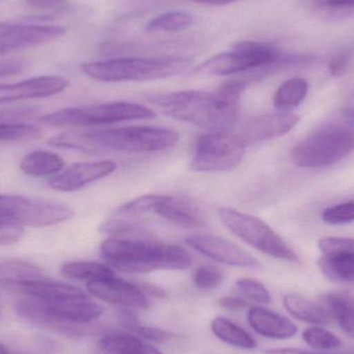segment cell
I'll use <instances>...</instances> for the list:
<instances>
[{
  "mask_svg": "<svg viewBox=\"0 0 354 354\" xmlns=\"http://www.w3.org/2000/svg\"><path fill=\"white\" fill-rule=\"evenodd\" d=\"M39 266L22 260H4L0 261V284L16 281L41 278Z\"/></svg>",
  "mask_w": 354,
  "mask_h": 354,
  "instance_id": "obj_29",
  "label": "cell"
},
{
  "mask_svg": "<svg viewBox=\"0 0 354 354\" xmlns=\"http://www.w3.org/2000/svg\"><path fill=\"white\" fill-rule=\"evenodd\" d=\"M218 305L229 311H239L247 307L248 303L241 297H224L218 301Z\"/></svg>",
  "mask_w": 354,
  "mask_h": 354,
  "instance_id": "obj_44",
  "label": "cell"
},
{
  "mask_svg": "<svg viewBox=\"0 0 354 354\" xmlns=\"http://www.w3.org/2000/svg\"><path fill=\"white\" fill-rule=\"evenodd\" d=\"M178 133L159 127H124L66 131L50 139L56 149L84 153H155L174 147Z\"/></svg>",
  "mask_w": 354,
  "mask_h": 354,
  "instance_id": "obj_1",
  "label": "cell"
},
{
  "mask_svg": "<svg viewBox=\"0 0 354 354\" xmlns=\"http://www.w3.org/2000/svg\"><path fill=\"white\" fill-rule=\"evenodd\" d=\"M245 145L231 131H210L197 139L191 166L199 172L234 169L245 157Z\"/></svg>",
  "mask_w": 354,
  "mask_h": 354,
  "instance_id": "obj_10",
  "label": "cell"
},
{
  "mask_svg": "<svg viewBox=\"0 0 354 354\" xmlns=\"http://www.w3.org/2000/svg\"><path fill=\"white\" fill-rule=\"evenodd\" d=\"M62 274L71 280L87 281V283L115 276L109 266L93 261L68 262L62 266Z\"/></svg>",
  "mask_w": 354,
  "mask_h": 354,
  "instance_id": "obj_27",
  "label": "cell"
},
{
  "mask_svg": "<svg viewBox=\"0 0 354 354\" xmlns=\"http://www.w3.org/2000/svg\"><path fill=\"white\" fill-rule=\"evenodd\" d=\"M24 68V64L19 60H8L0 62V78L1 77L10 76V75L19 74Z\"/></svg>",
  "mask_w": 354,
  "mask_h": 354,
  "instance_id": "obj_43",
  "label": "cell"
},
{
  "mask_svg": "<svg viewBox=\"0 0 354 354\" xmlns=\"http://www.w3.org/2000/svg\"><path fill=\"white\" fill-rule=\"evenodd\" d=\"M101 254L110 266L129 274L183 270L192 266L185 249L158 241L151 234L110 237L102 243Z\"/></svg>",
  "mask_w": 354,
  "mask_h": 354,
  "instance_id": "obj_2",
  "label": "cell"
},
{
  "mask_svg": "<svg viewBox=\"0 0 354 354\" xmlns=\"http://www.w3.org/2000/svg\"><path fill=\"white\" fill-rule=\"evenodd\" d=\"M39 110L35 107H12L0 109V124H24L37 118Z\"/></svg>",
  "mask_w": 354,
  "mask_h": 354,
  "instance_id": "obj_36",
  "label": "cell"
},
{
  "mask_svg": "<svg viewBox=\"0 0 354 354\" xmlns=\"http://www.w3.org/2000/svg\"><path fill=\"white\" fill-rule=\"evenodd\" d=\"M353 151V131L344 127H330L297 143L290 158L297 167L324 168L338 163Z\"/></svg>",
  "mask_w": 354,
  "mask_h": 354,
  "instance_id": "obj_7",
  "label": "cell"
},
{
  "mask_svg": "<svg viewBox=\"0 0 354 354\" xmlns=\"http://www.w3.org/2000/svg\"><path fill=\"white\" fill-rule=\"evenodd\" d=\"M210 328L216 338L231 346L245 351H252L257 347L255 339L249 333L222 316L212 320Z\"/></svg>",
  "mask_w": 354,
  "mask_h": 354,
  "instance_id": "obj_24",
  "label": "cell"
},
{
  "mask_svg": "<svg viewBox=\"0 0 354 354\" xmlns=\"http://www.w3.org/2000/svg\"><path fill=\"white\" fill-rule=\"evenodd\" d=\"M351 53L349 51H343L335 55L330 62V72L333 76H341L344 74L348 68L351 62Z\"/></svg>",
  "mask_w": 354,
  "mask_h": 354,
  "instance_id": "obj_40",
  "label": "cell"
},
{
  "mask_svg": "<svg viewBox=\"0 0 354 354\" xmlns=\"http://www.w3.org/2000/svg\"><path fill=\"white\" fill-rule=\"evenodd\" d=\"M70 84L60 76H41L12 84L0 85V104L23 100L41 99L62 93Z\"/></svg>",
  "mask_w": 354,
  "mask_h": 354,
  "instance_id": "obj_16",
  "label": "cell"
},
{
  "mask_svg": "<svg viewBox=\"0 0 354 354\" xmlns=\"http://www.w3.org/2000/svg\"><path fill=\"white\" fill-rule=\"evenodd\" d=\"M155 212L177 226L185 228H199L206 225V218L199 206L185 198L170 196Z\"/></svg>",
  "mask_w": 354,
  "mask_h": 354,
  "instance_id": "obj_19",
  "label": "cell"
},
{
  "mask_svg": "<svg viewBox=\"0 0 354 354\" xmlns=\"http://www.w3.org/2000/svg\"><path fill=\"white\" fill-rule=\"evenodd\" d=\"M218 214L226 228L248 245L277 259L299 263V256L261 218L227 206L218 208Z\"/></svg>",
  "mask_w": 354,
  "mask_h": 354,
  "instance_id": "obj_8",
  "label": "cell"
},
{
  "mask_svg": "<svg viewBox=\"0 0 354 354\" xmlns=\"http://www.w3.org/2000/svg\"><path fill=\"white\" fill-rule=\"evenodd\" d=\"M97 348L106 354H163L151 345L127 333H114L100 339Z\"/></svg>",
  "mask_w": 354,
  "mask_h": 354,
  "instance_id": "obj_20",
  "label": "cell"
},
{
  "mask_svg": "<svg viewBox=\"0 0 354 354\" xmlns=\"http://www.w3.org/2000/svg\"><path fill=\"white\" fill-rule=\"evenodd\" d=\"M224 279L222 270L214 266H201L194 272L193 282L201 290H210L220 286Z\"/></svg>",
  "mask_w": 354,
  "mask_h": 354,
  "instance_id": "obj_33",
  "label": "cell"
},
{
  "mask_svg": "<svg viewBox=\"0 0 354 354\" xmlns=\"http://www.w3.org/2000/svg\"><path fill=\"white\" fill-rule=\"evenodd\" d=\"M192 64L193 60L185 56L120 57L85 62L81 64V70L93 80L101 82H141L176 76Z\"/></svg>",
  "mask_w": 354,
  "mask_h": 354,
  "instance_id": "obj_4",
  "label": "cell"
},
{
  "mask_svg": "<svg viewBox=\"0 0 354 354\" xmlns=\"http://www.w3.org/2000/svg\"><path fill=\"white\" fill-rule=\"evenodd\" d=\"M283 304L287 312L301 322L324 326L330 320V315L326 309L301 295L293 293L285 295Z\"/></svg>",
  "mask_w": 354,
  "mask_h": 354,
  "instance_id": "obj_23",
  "label": "cell"
},
{
  "mask_svg": "<svg viewBox=\"0 0 354 354\" xmlns=\"http://www.w3.org/2000/svg\"><path fill=\"white\" fill-rule=\"evenodd\" d=\"M153 110L131 102H109L83 107L66 108L39 118V124L56 128H89L129 120H151Z\"/></svg>",
  "mask_w": 354,
  "mask_h": 354,
  "instance_id": "obj_6",
  "label": "cell"
},
{
  "mask_svg": "<svg viewBox=\"0 0 354 354\" xmlns=\"http://www.w3.org/2000/svg\"><path fill=\"white\" fill-rule=\"evenodd\" d=\"M118 165L111 161L77 163L50 179L49 187L58 192H75L100 180L115 171Z\"/></svg>",
  "mask_w": 354,
  "mask_h": 354,
  "instance_id": "obj_15",
  "label": "cell"
},
{
  "mask_svg": "<svg viewBox=\"0 0 354 354\" xmlns=\"http://www.w3.org/2000/svg\"><path fill=\"white\" fill-rule=\"evenodd\" d=\"M1 285L20 291L26 297L45 301L56 299H77L87 297L78 287L66 283L53 282V281L30 279V280L16 281V282L1 283Z\"/></svg>",
  "mask_w": 354,
  "mask_h": 354,
  "instance_id": "obj_18",
  "label": "cell"
},
{
  "mask_svg": "<svg viewBox=\"0 0 354 354\" xmlns=\"http://www.w3.org/2000/svg\"><path fill=\"white\" fill-rule=\"evenodd\" d=\"M22 226L14 223L0 222V245H12L22 237Z\"/></svg>",
  "mask_w": 354,
  "mask_h": 354,
  "instance_id": "obj_39",
  "label": "cell"
},
{
  "mask_svg": "<svg viewBox=\"0 0 354 354\" xmlns=\"http://www.w3.org/2000/svg\"><path fill=\"white\" fill-rule=\"evenodd\" d=\"M322 254L354 253V239L324 237L318 243Z\"/></svg>",
  "mask_w": 354,
  "mask_h": 354,
  "instance_id": "obj_37",
  "label": "cell"
},
{
  "mask_svg": "<svg viewBox=\"0 0 354 354\" xmlns=\"http://www.w3.org/2000/svg\"><path fill=\"white\" fill-rule=\"evenodd\" d=\"M318 8L328 10H349L354 8V0H316Z\"/></svg>",
  "mask_w": 354,
  "mask_h": 354,
  "instance_id": "obj_42",
  "label": "cell"
},
{
  "mask_svg": "<svg viewBox=\"0 0 354 354\" xmlns=\"http://www.w3.org/2000/svg\"><path fill=\"white\" fill-rule=\"evenodd\" d=\"M193 22V15L189 12L172 10L151 19L145 29L151 32H179L191 27Z\"/></svg>",
  "mask_w": 354,
  "mask_h": 354,
  "instance_id": "obj_28",
  "label": "cell"
},
{
  "mask_svg": "<svg viewBox=\"0 0 354 354\" xmlns=\"http://www.w3.org/2000/svg\"><path fill=\"white\" fill-rule=\"evenodd\" d=\"M0 316H1V307H0Z\"/></svg>",
  "mask_w": 354,
  "mask_h": 354,
  "instance_id": "obj_49",
  "label": "cell"
},
{
  "mask_svg": "<svg viewBox=\"0 0 354 354\" xmlns=\"http://www.w3.org/2000/svg\"><path fill=\"white\" fill-rule=\"evenodd\" d=\"M106 354V353H105Z\"/></svg>",
  "mask_w": 354,
  "mask_h": 354,
  "instance_id": "obj_50",
  "label": "cell"
},
{
  "mask_svg": "<svg viewBox=\"0 0 354 354\" xmlns=\"http://www.w3.org/2000/svg\"><path fill=\"white\" fill-rule=\"evenodd\" d=\"M236 287L245 297L255 303L268 305L272 301L270 291L259 281L250 278H241L236 281Z\"/></svg>",
  "mask_w": 354,
  "mask_h": 354,
  "instance_id": "obj_34",
  "label": "cell"
},
{
  "mask_svg": "<svg viewBox=\"0 0 354 354\" xmlns=\"http://www.w3.org/2000/svg\"><path fill=\"white\" fill-rule=\"evenodd\" d=\"M309 84L303 78H291L285 81L274 95V106L280 111L295 109L307 97Z\"/></svg>",
  "mask_w": 354,
  "mask_h": 354,
  "instance_id": "obj_26",
  "label": "cell"
},
{
  "mask_svg": "<svg viewBox=\"0 0 354 354\" xmlns=\"http://www.w3.org/2000/svg\"><path fill=\"white\" fill-rule=\"evenodd\" d=\"M326 311L345 334L354 338V297L348 292H330L324 297Z\"/></svg>",
  "mask_w": 354,
  "mask_h": 354,
  "instance_id": "obj_21",
  "label": "cell"
},
{
  "mask_svg": "<svg viewBox=\"0 0 354 354\" xmlns=\"http://www.w3.org/2000/svg\"><path fill=\"white\" fill-rule=\"evenodd\" d=\"M91 295L111 305L126 309L145 310L149 307V297L140 285L128 282L116 276L87 283Z\"/></svg>",
  "mask_w": 354,
  "mask_h": 354,
  "instance_id": "obj_13",
  "label": "cell"
},
{
  "mask_svg": "<svg viewBox=\"0 0 354 354\" xmlns=\"http://www.w3.org/2000/svg\"><path fill=\"white\" fill-rule=\"evenodd\" d=\"M169 197V195H153V194L140 196V197L135 198V199L122 204L116 209L115 214L120 218H124V216L132 218V216H138L145 212H156L157 208Z\"/></svg>",
  "mask_w": 354,
  "mask_h": 354,
  "instance_id": "obj_30",
  "label": "cell"
},
{
  "mask_svg": "<svg viewBox=\"0 0 354 354\" xmlns=\"http://www.w3.org/2000/svg\"><path fill=\"white\" fill-rule=\"evenodd\" d=\"M322 221L330 225H343L354 221V201L344 202L326 208L322 214Z\"/></svg>",
  "mask_w": 354,
  "mask_h": 354,
  "instance_id": "obj_35",
  "label": "cell"
},
{
  "mask_svg": "<svg viewBox=\"0 0 354 354\" xmlns=\"http://www.w3.org/2000/svg\"><path fill=\"white\" fill-rule=\"evenodd\" d=\"M299 122V116L289 112L255 116L249 118L241 124L236 136L245 147L257 145L284 136L290 132Z\"/></svg>",
  "mask_w": 354,
  "mask_h": 354,
  "instance_id": "obj_14",
  "label": "cell"
},
{
  "mask_svg": "<svg viewBox=\"0 0 354 354\" xmlns=\"http://www.w3.org/2000/svg\"><path fill=\"white\" fill-rule=\"evenodd\" d=\"M303 56L284 55L270 44L241 41L230 51L222 52L197 66L195 74L203 76H229L264 68L281 70L303 64Z\"/></svg>",
  "mask_w": 354,
  "mask_h": 354,
  "instance_id": "obj_5",
  "label": "cell"
},
{
  "mask_svg": "<svg viewBox=\"0 0 354 354\" xmlns=\"http://www.w3.org/2000/svg\"><path fill=\"white\" fill-rule=\"evenodd\" d=\"M248 322L260 336L274 340H286L297 333V326L291 320L266 308H251Z\"/></svg>",
  "mask_w": 354,
  "mask_h": 354,
  "instance_id": "obj_17",
  "label": "cell"
},
{
  "mask_svg": "<svg viewBox=\"0 0 354 354\" xmlns=\"http://www.w3.org/2000/svg\"><path fill=\"white\" fill-rule=\"evenodd\" d=\"M101 231L112 237H132L149 234V231L138 221L120 216L102 225Z\"/></svg>",
  "mask_w": 354,
  "mask_h": 354,
  "instance_id": "obj_31",
  "label": "cell"
},
{
  "mask_svg": "<svg viewBox=\"0 0 354 354\" xmlns=\"http://www.w3.org/2000/svg\"><path fill=\"white\" fill-rule=\"evenodd\" d=\"M266 354H316V353H309V351H301V349L278 348V349H270V351H266Z\"/></svg>",
  "mask_w": 354,
  "mask_h": 354,
  "instance_id": "obj_46",
  "label": "cell"
},
{
  "mask_svg": "<svg viewBox=\"0 0 354 354\" xmlns=\"http://www.w3.org/2000/svg\"><path fill=\"white\" fill-rule=\"evenodd\" d=\"M147 100L169 118L210 131H231L239 118V103L218 93L181 91L149 95Z\"/></svg>",
  "mask_w": 354,
  "mask_h": 354,
  "instance_id": "obj_3",
  "label": "cell"
},
{
  "mask_svg": "<svg viewBox=\"0 0 354 354\" xmlns=\"http://www.w3.org/2000/svg\"><path fill=\"white\" fill-rule=\"evenodd\" d=\"M66 29L57 25L0 23V56L58 39Z\"/></svg>",
  "mask_w": 354,
  "mask_h": 354,
  "instance_id": "obj_11",
  "label": "cell"
},
{
  "mask_svg": "<svg viewBox=\"0 0 354 354\" xmlns=\"http://www.w3.org/2000/svg\"><path fill=\"white\" fill-rule=\"evenodd\" d=\"M0 354H10L8 349L2 343H0Z\"/></svg>",
  "mask_w": 354,
  "mask_h": 354,
  "instance_id": "obj_48",
  "label": "cell"
},
{
  "mask_svg": "<svg viewBox=\"0 0 354 354\" xmlns=\"http://www.w3.org/2000/svg\"><path fill=\"white\" fill-rule=\"evenodd\" d=\"M141 288L145 291V295L153 299H164L166 297V292L160 287L153 284H141Z\"/></svg>",
  "mask_w": 354,
  "mask_h": 354,
  "instance_id": "obj_45",
  "label": "cell"
},
{
  "mask_svg": "<svg viewBox=\"0 0 354 354\" xmlns=\"http://www.w3.org/2000/svg\"><path fill=\"white\" fill-rule=\"evenodd\" d=\"M131 332L136 333L138 336L145 339V340L153 341L156 343L166 342V341H169L170 339L174 337V334L166 332V330L151 328V326H141L140 322H138Z\"/></svg>",
  "mask_w": 354,
  "mask_h": 354,
  "instance_id": "obj_38",
  "label": "cell"
},
{
  "mask_svg": "<svg viewBox=\"0 0 354 354\" xmlns=\"http://www.w3.org/2000/svg\"><path fill=\"white\" fill-rule=\"evenodd\" d=\"M303 339L306 344L317 351H335L343 345L336 335L319 326L307 328L303 333Z\"/></svg>",
  "mask_w": 354,
  "mask_h": 354,
  "instance_id": "obj_32",
  "label": "cell"
},
{
  "mask_svg": "<svg viewBox=\"0 0 354 354\" xmlns=\"http://www.w3.org/2000/svg\"><path fill=\"white\" fill-rule=\"evenodd\" d=\"M185 243L192 249L220 263L235 268H260L259 262L251 254L222 237L212 234L192 235L185 239Z\"/></svg>",
  "mask_w": 354,
  "mask_h": 354,
  "instance_id": "obj_12",
  "label": "cell"
},
{
  "mask_svg": "<svg viewBox=\"0 0 354 354\" xmlns=\"http://www.w3.org/2000/svg\"><path fill=\"white\" fill-rule=\"evenodd\" d=\"M25 3L35 10H59L68 6V0H24Z\"/></svg>",
  "mask_w": 354,
  "mask_h": 354,
  "instance_id": "obj_41",
  "label": "cell"
},
{
  "mask_svg": "<svg viewBox=\"0 0 354 354\" xmlns=\"http://www.w3.org/2000/svg\"><path fill=\"white\" fill-rule=\"evenodd\" d=\"M62 158L47 151H35L23 158L20 168L26 176L45 177L59 174L64 168Z\"/></svg>",
  "mask_w": 354,
  "mask_h": 354,
  "instance_id": "obj_22",
  "label": "cell"
},
{
  "mask_svg": "<svg viewBox=\"0 0 354 354\" xmlns=\"http://www.w3.org/2000/svg\"><path fill=\"white\" fill-rule=\"evenodd\" d=\"M70 206L49 200L22 195H0V222L31 227H46L71 220Z\"/></svg>",
  "mask_w": 354,
  "mask_h": 354,
  "instance_id": "obj_9",
  "label": "cell"
},
{
  "mask_svg": "<svg viewBox=\"0 0 354 354\" xmlns=\"http://www.w3.org/2000/svg\"><path fill=\"white\" fill-rule=\"evenodd\" d=\"M197 3L208 4V6H225V4L232 3L237 0H191Z\"/></svg>",
  "mask_w": 354,
  "mask_h": 354,
  "instance_id": "obj_47",
  "label": "cell"
},
{
  "mask_svg": "<svg viewBox=\"0 0 354 354\" xmlns=\"http://www.w3.org/2000/svg\"><path fill=\"white\" fill-rule=\"evenodd\" d=\"M318 266L330 280L354 283V253L324 254Z\"/></svg>",
  "mask_w": 354,
  "mask_h": 354,
  "instance_id": "obj_25",
  "label": "cell"
}]
</instances>
